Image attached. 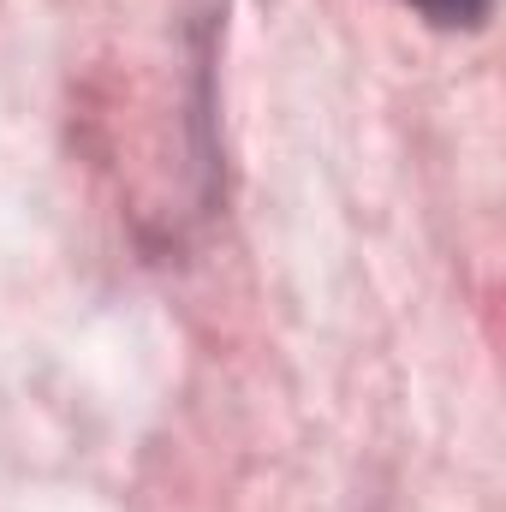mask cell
Returning a JSON list of instances; mask_svg holds the SVG:
<instances>
[{
	"mask_svg": "<svg viewBox=\"0 0 506 512\" xmlns=\"http://www.w3.org/2000/svg\"><path fill=\"white\" fill-rule=\"evenodd\" d=\"M429 24H447V30H477L483 18H489V6L495 0H411Z\"/></svg>",
	"mask_w": 506,
	"mask_h": 512,
	"instance_id": "1",
	"label": "cell"
}]
</instances>
